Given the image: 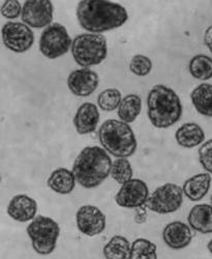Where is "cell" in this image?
<instances>
[{
  "instance_id": "obj_1",
  "label": "cell",
  "mask_w": 212,
  "mask_h": 259,
  "mask_svg": "<svg viewBox=\"0 0 212 259\" xmlns=\"http://www.w3.org/2000/svg\"><path fill=\"white\" fill-rule=\"evenodd\" d=\"M77 18L82 28L99 34L122 26L129 19V15L118 4L102 0H83L78 5Z\"/></svg>"
},
{
  "instance_id": "obj_2",
  "label": "cell",
  "mask_w": 212,
  "mask_h": 259,
  "mask_svg": "<svg viewBox=\"0 0 212 259\" xmlns=\"http://www.w3.org/2000/svg\"><path fill=\"white\" fill-rule=\"evenodd\" d=\"M111 168V158L103 148L87 146L77 156L72 171L81 187L93 189L108 179Z\"/></svg>"
},
{
  "instance_id": "obj_3",
  "label": "cell",
  "mask_w": 212,
  "mask_h": 259,
  "mask_svg": "<svg viewBox=\"0 0 212 259\" xmlns=\"http://www.w3.org/2000/svg\"><path fill=\"white\" fill-rule=\"evenodd\" d=\"M148 117L153 126L168 128L175 124L182 115V105L178 95L166 85L157 84L147 98Z\"/></svg>"
},
{
  "instance_id": "obj_4",
  "label": "cell",
  "mask_w": 212,
  "mask_h": 259,
  "mask_svg": "<svg viewBox=\"0 0 212 259\" xmlns=\"http://www.w3.org/2000/svg\"><path fill=\"white\" fill-rule=\"evenodd\" d=\"M98 137L102 148L116 158L132 157L137 150L134 131L129 123L121 120H105L99 128Z\"/></svg>"
},
{
  "instance_id": "obj_5",
  "label": "cell",
  "mask_w": 212,
  "mask_h": 259,
  "mask_svg": "<svg viewBox=\"0 0 212 259\" xmlns=\"http://www.w3.org/2000/svg\"><path fill=\"white\" fill-rule=\"evenodd\" d=\"M71 51L79 66L83 68L97 66L107 57V39L98 33H82L73 40Z\"/></svg>"
},
{
  "instance_id": "obj_6",
  "label": "cell",
  "mask_w": 212,
  "mask_h": 259,
  "mask_svg": "<svg viewBox=\"0 0 212 259\" xmlns=\"http://www.w3.org/2000/svg\"><path fill=\"white\" fill-rule=\"evenodd\" d=\"M26 231L37 254L45 256L54 252L60 235V227L52 218L37 215L29 223Z\"/></svg>"
},
{
  "instance_id": "obj_7",
  "label": "cell",
  "mask_w": 212,
  "mask_h": 259,
  "mask_svg": "<svg viewBox=\"0 0 212 259\" xmlns=\"http://www.w3.org/2000/svg\"><path fill=\"white\" fill-rule=\"evenodd\" d=\"M183 190L176 184H165L155 189L148 198L145 206L158 214L177 211L183 202Z\"/></svg>"
},
{
  "instance_id": "obj_8",
  "label": "cell",
  "mask_w": 212,
  "mask_h": 259,
  "mask_svg": "<svg viewBox=\"0 0 212 259\" xmlns=\"http://www.w3.org/2000/svg\"><path fill=\"white\" fill-rule=\"evenodd\" d=\"M73 40L67 28L53 23L41 32L39 39V50L41 54L49 59H55L69 52Z\"/></svg>"
},
{
  "instance_id": "obj_9",
  "label": "cell",
  "mask_w": 212,
  "mask_h": 259,
  "mask_svg": "<svg viewBox=\"0 0 212 259\" xmlns=\"http://www.w3.org/2000/svg\"><path fill=\"white\" fill-rule=\"evenodd\" d=\"M5 46L15 53L28 51L34 42V34L29 26L20 22H8L2 30Z\"/></svg>"
},
{
  "instance_id": "obj_10",
  "label": "cell",
  "mask_w": 212,
  "mask_h": 259,
  "mask_svg": "<svg viewBox=\"0 0 212 259\" xmlns=\"http://www.w3.org/2000/svg\"><path fill=\"white\" fill-rule=\"evenodd\" d=\"M149 198L147 184L139 179H133L123 184L115 196V201L120 207L140 208Z\"/></svg>"
},
{
  "instance_id": "obj_11",
  "label": "cell",
  "mask_w": 212,
  "mask_h": 259,
  "mask_svg": "<svg viewBox=\"0 0 212 259\" xmlns=\"http://www.w3.org/2000/svg\"><path fill=\"white\" fill-rule=\"evenodd\" d=\"M53 5L49 0H28L22 11V21L32 28H44L51 25Z\"/></svg>"
},
{
  "instance_id": "obj_12",
  "label": "cell",
  "mask_w": 212,
  "mask_h": 259,
  "mask_svg": "<svg viewBox=\"0 0 212 259\" xmlns=\"http://www.w3.org/2000/svg\"><path fill=\"white\" fill-rule=\"evenodd\" d=\"M76 223L79 231L86 236H95L105 229V215L94 205H83L76 213Z\"/></svg>"
},
{
  "instance_id": "obj_13",
  "label": "cell",
  "mask_w": 212,
  "mask_h": 259,
  "mask_svg": "<svg viewBox=\"0 0 212 259\" xmlns=\"http://www.w3.org/2000/svg\"><path fill=\"white\" fill-rule=\"evenodd\" d=\"M98 82V75L89 69L76 70L68 78L69 90L77 97H88L93 94Z\"/></svg>"
},
{
  "instance_id": "obj_14",
  "label": "cell",
  "mask_w": 212,
  "mask_h": 259,
  "mask_svg": "<svg viewBox=\"0 0 212 259\" xmlns=\"http://www.w3.org/2000/svg\"><path fill=\"white\" fill-rule=\"evenodd\" d=\"M164 243L173 250H182L189 246L193 240L190 227L181 221H174L165 226L163 230Z\"/></svg>"
},
{
  "instance_id": "obj_15",
  "label": "cell",
  "mask_w": 212,
  "mask_h": 259,
  "mask_svg": "<svg viewBox=\"0 0 212 259\" xmlns=\"http://www.w3.org/2000/svg\"><path fill=\"white\" fill-rule=\"evenodd\" d=\"M8 214L10 217L21 223L32 221L36 217L37 203L25 194H20L12 198L8 205Z\"/></svg>"
},
{
  "instance_id": "obj_16",
  "label": "cell",
  "mask_w": 212,
  "mask_h": 259,
  "mask_svg": "<svg viewBox=\"0 0 212 259\" xmlns=\"http://www.w3.org/2000/svg\"><path fill=\"white\" fill-rule=\"evenodd\" d=\"M99 121L97 107L92 103H84L79 107L74 117V125L80 135L93 133Z\"/></svg>"
},
{
  "instance_id": "obj_17",
  "label": "cell",
  "mask_w": 212,
  "mask_h": 259,
  "mask_svg": "<svg viewBox=\"0 0 212 259\" xmlns=\"http://www.w3.org/2000/svg\"><path fill=\"white\" fill-rule=\"evenodd\" d=\"M187 221L189 227L197 232L212 233V205L205 203L195 205L187 215Z\"/></svg>"
},
{
  "instance_id": "obj_18",
  "label": "cell",
  "mask_w": 212,
  "mask_h": 259,
  "mask_svg": "<svg viewBox=\"0 0 212 259\" xmlns=\"http://www.w3.org/2000/svg\"><path fill=\"white\" fill-rule=\"evenodd\" d=\"M211 185V175L199 174L186 180L182 190L184 195L190 201H200L208 193Z\"/></svg>"
},
{
  "instance_id": "obj_19",
  "label": "cell",
  "mask_w": 212,
  "mask_h": 259,
  "mask_svg": "<svg viewBox=\"0 0 212 259\" xmlns=\"http://www.w3.org/2000/svg\"><path fill=\"white\" fill-rule=\"evenodd\" d=\"M76 178L74 172L67 168H57L48 179V187L60 195L71 194L76 187Z\"/></svg>"
},
{
  "instance_id": "obj_20",
  "label": "cell",
  "mask_w": 212,
  "mask_h": 259,
  "mask_svg": "<svg viewBox=\"0 0 212 259\" xmlns=\"http://www.w3.org/2000/svg\"><path fill=\"white\" fill-rule=\"evenodd\" d=\"M175 139L180 146L193 148L199 145L201 146L205 142V132L199 124L187 122L177 130Z\"/></svg>"
},
{
  "instance_id": "obj_21",
  "label": "cell",
  "mask_w": 212,
  "mask_h": 259,
  "mask_svg": "<svg viewBox=\"0 0 212 259\" xmlns=\"http://www.w3.org/2000/svg\"><path fill=\"white\" fill-rule=\"evenodd\" d=\"M195 109L202 115L212 117V85L200 84L190 95Z\"/></svg>"
},
{
  "instance_id": "obj_22",
  "label": "cell",
  "mask_w": 212,
  "mask_h": 259,
  "mask_svg": "<svg viewBox=\"0 0 212 259\" xmlns=\"http://www.w3.org/2000/svg\"><path fill=\"white\" fill-rule=\"evenodd\" d=\"M131 246L126 237L114 235L102 249L103 257L105 259H129Z\"/></svg>"
},
{
  "instance_id": "obj_23",
  "label": "cell",
  "mask_w": 212,
  "mask_h": 259,
  "mask_svg": "<svg viewBox=\"0 0 212 259\" xmlns=\"http://www.w3.org/2000/svg\"><path fill=\"white\" fill-rule=\"evenodd\" d=\"M141 98L138 95H127L122 99L118 107V116L121 121L125 123H131L137 119L141 113Z\"/></svg>"
},
{
  "instance_id": "obj_24",
  "label": "cell",
  "mask_w": 212,
  "mask_h": 259,
  "mask_svg": "<svg viewBox=\"0 0 212 259\" xmlns=\"http://www.w3.org/2000/svg\"><path fill=\"white\" fill-rule=\"evenodd\" d=\"M189 73L198 80H209L212 77V58L199 54L189 61Z\"/></svg>"
},
{
  "instance_id": "obj_25",
  "label": "cell",
  "mask_w": 212,
  "mask_h": 259,
  "mask_svg": "<svg viewBox=\"0 0 212 259\" xmlns=\"http://www.w3.org/2000/svg\"><path fill=\"white\" fill-rule=\"evenodd\" d=\"M129 259H157V247L146 239H137L132 243Z\"/></svg>"
},
{
  "instance_id": "obj_26",
  "label": "cell",
  "mask_w": 212,
  "mask_h": 259,
  "mask_svg": "<svg viewBox=\"0 0 212 259\" xmlns=\"http://www.w3.org/2000/svg\"><path fill=\"white\" fill-rule=\"evenodd\" d=\"M111 177L119 185H123L133 180V168L126 158H117L112 163Z\"/></svg>"
},
{
  "instance_id": "obj_27",
  "label": "cell",
  "mask_w": 212,
  "mask_h": 259,
  "mask_svg": "<svg viewBox=\"0 0 212 259\" xmlns=\"http://www.w3.org/2000/svg\"><path fill=\"white\" fill-rule=\"evenodd\" d=\"M121 93L116 89H108L101 92L97 98V103L101 110L114 111L121 103Z\"/></svg>"
},
{
  "instance_id": "obj_28",
  "label": "cell",
  "mask_w": 212,
  "mask_h": 259,
  "mask_svg": "<svg viewBox=\"0 0 212 259\" xmlns=\"http://www.w3.org/2000/svg\"><path fill=\"white\" fill-rule=\"evenodd\" d=\"M130 70L139 77H145L152 70V61L145 55H135L130 62Z\"/></svg>"
},
{
  "instance_id": "obj_29",
  "label": "cell",
  "mask_w": 212,
  "mask_h": 259,
  "mask_svg": "<svg viewBox=\"0 0 212 259\" xmlns=\"http://www.w3.org/2000/svg\"><path fill=\"white\" fill-rule=\"evenodd\" d=\"M199 161L207 174L212 175V139L205 141L199 148Z\"/></svg>"
},
{
  "instance_id": "obj_30",
  "label": "cell",
  "mask_w": 212,
  "mask_h": 259,
  "mask_svg": "<svg viewBox=\"0 0 212 259\" xmlns=\"http://www.w3.org/2000/svg\"><path fill=\"white\" fill-rule=\"evenodd\" d=\"M22 11L23 7L18 0H8L2 7V15L9 20L17 19L20 15H22Z\"/></svg>"
},
{
  "instance_id": "obj_31",
  "label": "cell",
  "mask_w": 212,
  "mask_h": 259,
  "mask_svg": "<svg viewBox=\"0 0 212 259\" xmlns=\"http://www.w3.org/2000/svg\"><path fill=\"white\" fill-rule=\"evenodd\" d=\"M147 221V207L144 205L137 209V214L135 215V222L138 224H143Z\"/></svg>"
},
{
  "instance_id": "obj_32",
  "label": "cell",
  "mask_w": 212,
  "mask_h": 259,
  "mask_svg": "<svg viewBox=\"0 0 212 259\" xmlns=\"http://www.w3.org/2000/svg\"><path fill=\"white\" fill-rule=\"evenodd\" d=\"M204 44L212 54V26L208 27L204 33Z\"/></svg>"
},
{
  "instance_id": "obj_33",
  "label": "cell",
  "mask_w": 212,
  "mask_h": 259,
  "mask_svg": "<svg viewBox=\"0 0 212 259\" xmlns=\"http://www.w3.org/2000/svg\"><path fill=\"white\" fill-rule=\"evenodd\" d=\"M207 249H208V251L210 252V254L212 255V239L209 241V243H208V245H207Z\"/></svg>"
},
{
  "instance_id": "obj_34",
  "label": "cell",
  "mask_w": 212,
  "mask_h": 259,
  "mask_svg": "<svg viewBox=\"0 0 212 259\" xmlns=\"http://www.w3.org/2000/svg\"><path fill=\"white\" fill-rule=\"evenodd\" d=\"M210 200H211V205H212V195H211V199Z\"/></svg>"
}]
</instances>
